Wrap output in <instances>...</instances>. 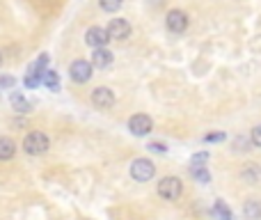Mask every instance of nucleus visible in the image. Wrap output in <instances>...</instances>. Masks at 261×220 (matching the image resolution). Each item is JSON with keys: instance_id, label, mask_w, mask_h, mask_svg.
<instances>
[{"instance_id": "6e6552de", "label": "nucleus", "mask_w": 261, "mask_h": 220, "mask_svg": "<svg viewBox=\"0 0 261 220\" xmlns=\"http://www.w3.org/2000/svg\"><path fill=\"white\" fill-rule=\"evenodd\" d=\"M106 30H108L110 39L124 41V39H128V35H130V23L126 21V18H110V23H108Z\"/></svg>"}, {"instance_id": "6ab92c4d", "label": "nucleus", "mask_w": 261, "mask_h": 220, "mask_svg": "<svg viewBox=\"0 0 261 220\" xmlns=\"http://www.w3.org/2000/svg\"><path fill=\"white\" fill-rule=\"evenodd\" d=\"M122 3L124 0H99V5H101V9H103V12H117L119 7H122Z\"/></svg>"}, {"instance_id": "9b49d317", "label": "nucleus", "mask_w": 261, "mask_h": 220, "mask_svg": "<svg viewBox=\"0 0 261 220\" xmlns=\"http://www.w3.org/2000/svg\"><path fill=\"white\" fill-rule=\"evenodd\" d=\"M243 216L245 220H261V200L252 198L243 204Z\"/></svg>"}, {"instance_id": "4468645a", "label": "nucleus", "mask_w": 261, "mask_h": 220, "mask_svg": "<svg viewBox=\"0 0 261 220\" xmlns=\"http://www.w3.org/2000/svg\"><path fill=\"white\" fill-rule=\"evenodd\" d=\"M190 175L197 184H211V172L206 170V165H199V167H190Z\"/></svg>"}, {"instance_id": "aec40b11", "label": "nucleus", "mask_w": 261, "mask_h": 220, "mask_svg": "<svg viewBox=\"0 0 261 220\" xmlns=\"http://www.w3.org/2000/svg\"><path fill=\"white\" fill-rule=\"evenodd\" d=\"M208 161V152H197L193 158H190V167H199V165H206Z\"/></svg>"}, {"instance_id": "2eb2a0df", "label": "nucleus", "mask_w": 261, "mask_h": 220, "mask_svg": "<svg viewBox=\"0 0 261 220\" xmlns=\"http://www.w3.org/2000/svg\"><path fill=\"white\" fill-rule=\"evenodd\" d=\"M9 101H12V108L16 110V112H28V110H30V104H28V99L23 94H18V92H12Z\"/></svg>"}, {"instance_id": "a878e982", "label": "nucleus", "mask_w": 261, "mask_h": 220, "mask_svg": "<svg viewBox=\"0 0 261 220\" xmlns=\"http://www.w3.org/2000/svg\"><path fill=\"white\" fill-rule=\"evenodd\" d=\"M0 64H3V53H0Z\"/></svg>"}, {"instance_id": "f3484780", "label": "nucleus", "mask_w": 261, "mask_h": 220, "mask_svg": "<svg viewBox=\"0 0 261 220\" xmlns=\"http://www.w3.org/2000/svg\"><path fill=\"white\" fill-rule=\"evenodd\" d=\"M213 216H216L218 220H234V216H231L229 207H227L222 200H218L216 204H213Z\"/></svg>"}, {"instance_id": "412c9836", "label": "nucleus", "mask_w": 261, "mask_h": 220, "mask_svg": "<svg viewBox=\"0 0 261 220\" xmlns=\"http://www.w3.org/2000/svg\"><path fill=\"white\" fill-rule=\"evenodd\" d=\"M250 140H252L254 147L261 149V124H257V126L252 129V133H250Z\"/></svg>"}, {"instance_id": "393cba45", "label": "nucleus", "mask_w": 261, "mask_h": 220, "mask_svg": "<svg viewBox=\"0 0 261 220\" xmlns=\"http://www.w3.org/2000/svg\"><path fill=\"white\" fill-rule=\"evenodd\" d=\"M41 85V81L39 78H35V76H25V87H30V90H35V87H39Z\"/></svg>"}, {"instance_id": "7ed1b4c3", "label": "nucleus", "mask_w": 261, "mask_h": 220, "mask_svg": "<svg viewBox=\"0 0 261 220\" xmlns=\"http://www.w3.org/2000/svg\"><path fill=\"white\" fill-rule=\"evenodd\" d=\"M156 190L163 200H167V202H176V200L181 198V193H184V184H181L179 177H163V179L158 181Z\"/></svg>"}, {"instance_id": "f03ea898", "label": "nucleus", "mask_w": 261, "mask_h": 220, "mask_svg": "<svg viewBox=\"0 0 261 220\" xmlns=\"http://www.w3.org/2000/svg\"><path fill=\"white\" fill-rule=\"evenodd\" d=\"M128 175H130L133 181L144 184V181L153 179V175H156V165H153L149 158H133V161H130V167H128Z\"/></svg>"}, {"instance_id": "423d86ee", "label": "nucleus", "mask_w": 261, "mask_h": 220, "mask_svg": "<svg viewBox=\"0 0 261 220\" xmlns=\"http://www.w3.org/2000/svg\"><path fill=\"white\" fill-rule=\"evenodd\" d=\"M69 76H71L73 83H87L92 78V62H87V60H76V62H71Z\"/></svg>"}, {"instance_id": "a211bd4d", "label": "nucleus", "mask_w": 261, "mask_h": 220, "mask_svg": "<svg viewBox=\"0 0 261 220\" xmlns=\"http://www.w3.org/2000/svg\"><path fill=\"white\" fill-rule=\"evenodd\" d=\"M44 85L48 87L50 92H58L60 90V76L55 71H46L44 74Z\"/></svg>"}, {"instance_id": "b1692460", "label": "nucleus", "mask_w": 261, "mask_h": 220, "mask_svg": "<svg viewBox=\"0 0 261 220\" xmlns=\"http://www.w3.org/2000/svg\"><path fill=\"white\" fill-rule=\"evenodd\" d=\"M225 140V133H208L204 135V142H222Z\"/></svg>"}, {"instance_id": "9d476101", "label": "nucleus", "mask_w": 261, "mask_h": 220, "mask_svg": "<svg viewBox=\"0 0 261 220\" xmlns=\"http://www.w3.org/2000/svg\"><path fill=\"white\" fill-rule=\"evenodd\" d=\"M92 64H94L96 69H106L113 64V53L106 48H94V53H92Z\"/></svg>"}, {"instance_id": "20e7f679", "label": "nucleus", "mask_w": 261, "mask_h": 220, "mask_svg": "<svg viewBox=\"0 0 261 220\" xmlns=\"http://www.w3.org/2000/svg\"><path fill=\"white\" fill-rule=\"evenodd\" d=\"M153 129V119L149 115H144V112H138V115H133L128 119V131L133 135H138V138H144V135H149Z\"/></svg>"}, {"instance_id": "5701e85b", "label": "nucleus", "mask_w": 261, "mask_h": 220, "mask_svg": "<svg viewBox=\"0 0 261 220\" xmlns=\"http://www.w3.org/2000/svg\"><path fill=\"white\" fill-rule=\"evenodd\" d=\"M16 85V81H14L12 76H0V87L3 90H9V87H14Z\"/></svg>"}, {"instance_id": "f8f14e48", "label": "nucleus", "mask_w": 261, "mask_h": 220, "mask_svg": "<svg viewBox=\"0 0 261 220\" xmlns=\"http://www.w3.org/2000/svg\"><path fill=\"white\" fill-rule=\"evenodd\" d=\"M241 179L248 181V184H257V181L261 179V167L257 165V163H248V165L241 170Z\"/></svg>"}, {"instance_id": "dca6fc26", "label": "nucleus", "mask_w": 261, "mask_h": 220, "mask_svg": "<svg viewBox=\"0 0 261 220\" xmlns=\"http://www.w3.org/2000/svg\"><path fill=\"white\" fill-rule=\"evenodd\" d=\"M254 144H252V140H250V135H236L234 138V142H231V149L234 152H250Z\"/></svg>"}, {"instance_id": "ddd939ff", "label": "nucleus", "mask_w": 261, "mask_h": 220, "mask_svg": "<svg viewBox=\"0 0 261 220\" xmlns=\"http://www.w3.org/2000/svg\"><path fill=\"white\" fill-rule=\"evenodd\" d=\"M16 154V144L9 138H0V161H12Z\"/></svg>"}, {"instance_id": "f257e3e1", "label": "nucleus", "mask_w": 261, "mask_h": 220, "mask_svg": "<svg viewBox=\"0 0 261 220\" xmlns=\"http://www.w3.org/2000/svg\"><path fill=\"white\" fill-rule=\"evenodd\" d=\"M48 147H50V140L41 131H30L25 135V140H23V152L28 156H41V154L48 152Z\"/></svg>"}, {"instance_id": "0eeeda50", "label": "nucleus", "mask_w": 261, "mask_h": 220, "mask_svg": "<svg viewBox=\"0 0 261 220\" xmlns=\"http://www.w3.org/2000/svg\"><path fill=\"white\" fill-rule=\"evenodd\" d=\"M85 41H87V46H92V48H106V44L110 41V35L106 28L92 26L90 30L85 32Z\"/></svg>"}, {"instance_id": "39448f33", "label": "nucleus", "mask_w": 261, "mask_h": 220, "mask_svg": "<svg viewBox=\"0 0 261 220\" xmlns=\"http://www.w3.org/2000/svg\"><path fill=\"white\" fill-rule=\"evenodd\" d=\"M188 14L181 12V9H172V12H167V18H165V26L170 32H174V35H181V32H186V28H188Z\"/></svg>"}, {"instance_id": "1a4fd4ad", "label": "nucleus", "mask_w": 261, "mask_h": 220, "mask_svg": "<svg viewBox=\"0 0 261 220\" xmlns=\"http://www.w3.org/2000/svg\"><path fill=\"white\" fill-rule=\"evenodd\" d=\"M90 99L99 110H108V108H113V104H115V92L110 90V87H96Z\"/></svg>"}, {"instance_id": "4be33fe9", "label": "nucleus", "mask_w": 261, "mask_h": 220, "mask_svg": "<svg viewBox=\"0 0 261 220\" xmlns=\"http://www.w3.org/2000/svg\"><path fill=\"white\" fill-rule=\"evenodd\" d=\"M147 149L153 154H167V144H163V142H149Z\"/></svg>"}]
</instances>
